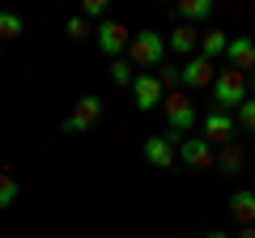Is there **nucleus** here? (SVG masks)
Here are the masks:
<instances>
[{
    "label": "nucleus",
    "instance_id": "nucleus-10",
    "mask_svg": "<svg viewBox=\"0 0 255 238\" xmlns=\"http://www.w3.org/2000/svg\"><path fill=\"white\" fill-rule=\"evenodd\" d=\"M162 98H166V90L157 85V77L153 73H136V81H132V102H136V111L162 107Z\"/></svg>",
    "mask_w": 255,
    "mask_h": 238
},
{
    "label": "nucleus",
    "instance_id": "nucleus-25",
    "mask_svg": "<svg viewBox=\"0 0 255 238\" xmlns=\"http://www.w3.org/2000/svg\"><path fill=\"white\" fill-rule=\"evenodd\" d=\"M234 238H255V226H243V230H238Z\"/></svg>",
    "mask_w": 255,
    "mask_h": 238
},
{
    "label": "nucleus",
    "instance_id": "nucleus-1",
    "mask_svg": "<svg viewBox=\"0 0 255 238\" xmlns=\"http://www.w3.org/2000/svg\"><path fill=\"white\" fill-rule=\"evenodd\" d=\"M162 115H166V140H174V145L183 140V132L196 128V102L183 90H174V94L162 98Z\"/></svg>",
    "mask_w": 255,
    "mask_h": 238
},
{
    "label": "nucleus",
    "instance_id": "nucleus-24",
    "mask_svg": "<svg viewBox=\"0 0 255 238\" xmlns=\"http://www.w3.org/2000/svg\"><path fill=\"white\" fill-rule=\"evenodd\" d=\"M247 98H255V68L247 73Z\"/></svg>",
    "mask_w": 255,
    "mask_h": 238
},
{
    "label": "nucleus",
    "instance_id": "nucleus-8",
    "mask_svg": "<svg viewBox=\"0 0 255 238\" xmlns=\"http://www.w3.org/2000/svg\"><path fill=\"white\" fill-rule=\"evenodd\" d=\"M140 153H145V162L157 166V170H174V166H179V145L166 140V136H145Z\"/></svg>",
    "mask_w": 255,
    "mask_h": 238
},
{
    "label": "nucleus",
    "instance_id": "nucleus-12",
    "mask_svg": "<svg viewBox=\"0 0 255 238\" xmlns=\"http://www.w3.org/2000/svg\"><path fill=\"white\" fill-rule=\"evenodd\" d=\"M166 51H174V55H196L200 51V34H196V26H187V21H179V26L166 34Z\"/></svg>",
    "mask_w": 255,
    "mask_h": 238
},
{
    "label": "nucleus",
    "instance_id": "nucleus-22",
    "mask_svg": "<svg viewBox=\"0 0 255 238\" xmlns=\"http://www.w3.org/2000/svg\"><path fill=\"white\" fill-rule=\"evenodd\" d=\"M153 77H157V85H162L166 94H174V90H179V68H174V64H162Z\"/></svg>",
    "mask_w": 255,
    "mask_h": 238
},
{
    "label": "nucleus",
    "instance_id": "nucleus-2",
    "mask_svg": "<svg viewBox=\"0 0 255 238\" xmlns=\"http://www.w3.org/2000/svg\"><path fill=\"white\" fill-rule=\"evenodd\" d=\"M209 90H213V111H226V115H234V111L247 102V73L217 68V81H213Z\"/></svg>",
    "mask_w": 255,
    "mask_h": 238
},
{
    "label": "nucleus",
    "instance_id": "nucleus-11",
    "mask_svg": "<svg viewBox=\"0 0 255 238\" xmlns=\"http://www.w3.org/2000/svg\"><path fill=\"white\" fill-rule=\"evenodd\" d=\"M226 60H230V68H234V73H251V68H255V38H251V34L230 38Z\"/></svg>",
    "mask_w": 255,
    "mask_h": 238
},
{
    "label": "nucleus",
    "instance_id": "nucleus-15",
    "mask_svg": "<svg viewBox=\"0 0 255 238\" xmlns=\"http://www.w3.org/2000/svg\"><path fill=\"white\" fill-rule=\"evenodd\" d=\"M179 17L187 21V26H191V21H209L213 17V0H183V4H179Z\"/></svg>",
    "mask_w": 255,
    "mask_h": 238
},
{
    "label": "nucleus",
    "instance_id": "nucleus-26",
    "mask_svg": "<svg viewBox=\"0 0 255 238\" xmlns=\"http://www.w3.org/2000/svg\"><path fill=\"white\" fill-rule=\"evenodd\" d=\"M204 238H230V234H226V230H209V234H204Z\"/></svg>",
    "mask_w": 255,
    "mask_h": 238
},
{
    "label": "nucleus",
    "instance_id": "nucleus-17",
    "mask_svg": "<svg viewBox=\"0 0 255 238\" xmlns=\"http://www.w3.org/2000/svg\"><path fill=\"white\" fill-rule=\"evenodd\" d=\"M217 166H221L226 174H238V170H243V149H238V145H226V149L217 153Z\"/></svg>",
    "mask_w": 255,
    "mask_h": 238
},
{
    "label": "nucleus",
    "instance_id": "nucleus-3",
    "mask_svg": "<svg viewBox=\"0 0 255 238\" xmlns=\"http://www.w3.org/2000/svg\"><path fill=\"white\" fill-rule=\"evenodd\" d=\"M128 64L136 68H162L166 64V38L157 30H136L128 43Z\"/></svg>",
    "mask_w": 255,
    "mask_h": 238
},
{
    "label": "nucleus",
    "instance_id": "nucleus-13",
    "mask_svg": "<svg viewBox=\"0 0 255 238\" xmlns=\"http://www.w3.org/2000/svg\"><path fill=\"white\" fill-rule=\"evenodd\" d=\"M230 217L238 221V226H255V192H234L230 196Z\"/></svg>",
    "mask_w": 255,
    "mask_h": 238
},
{
    "label": "nucleus",
    "instance_id": "nucleus-20",
    "mask_svg": "<svg viewBox=\"0 0 255 238\" xmlns=\"http://www.w3.org/2000/svg\"><path fill=\"white\" fill-rule=\"evenodd\" d=\"M21 30H26V21H21L17 13H9V9H0V38H17Z\"/></svg>",
    "mask_w": 255,
    "mask_h": 238
},
{
    "label": "nucleus",
    "instance_id": "nucleus-21",
    "mask_svg": "<svg viewBox=\"0 0 255 238\" xmlns=\"http://www.w3.org/2000/svg\"><path fill=\"white\" fill-rule=\"evenodd\" d=\"M81 17L94 21V26H98V21H107V0H81Z\"/></svg>",
    "mask_w": 255,
    "mask_h": 238
},
{
    "label": "nucleus",
    "instance_id": "nucleus-18",
    "mask_svg": "<svg viewBox=\"0 0 255 238\" xmlns=\"http://www.w3.org/2000/svg\"><path fill=\"white\" fill-rule=\"evenodd\" d=\"M107 73H111V81H115V85H124V90H128L132 81H136V73H132V64H128L124 55H119V60H111V68H107Z\"/></svg>",
    "mask_w": 255,
    "mask_h": 238
},
{
    "label": "nucleus",
    "instance_id": "nucleus-23",
    "mask_svg": "<svg viewBox=\"0 0 255 238\" xmlns=\"http://www.w3.org/2000/svg\"><path fill=\"white\" fill-rule=\"evenodd\" d=\"M64 34H68V38H90L94 30H90V21H85L81 13H77V17H68V21H64Z\"/></svg>",
    "mask_w": 255,
    "mask_h": 238
},
{
    "label": "nucleus",
    "instance_id": "nucleus-5",
    "mask_svg": "<svg viewBox=\"0 0 255 238\" xmlns=\"http://www.w3.org/2000/svg\"><path fill=\"white\" fill-rule=\"evenodd\" d=\"M213 81H217V68H213V60H204L200 51L179 64V85L183 90H204V85H213Z\"/></svg>",
    "mask_w": 255,
    "mask_h": 238
},
{
    "label": "nucleus",
    "instance_id": "nucleus-9",
    "mask_svg": "<svg viewBox=\"0 0 255 238\" xmlns=\"http://www.w3.org/2000/svg\"><path fill=\"white\" fill-rule=\"evenodd\" d=\"M234 115H226V111H209V115L200 119V136L209 140V145H230V136H234Z\"/></svg>",
    "mask_w": 255,
    "mask_h": 238
},
{
    "label": "nucleus",
    "instance_id": "nucleus-16",
    "mask_svg": "<svg viewBox=\"0 0 255 238\" xmlns=\"http://www.w3.org/2000/svg\"><path fill=\"white\" fill-rule=\"evenodd\" d=\"M17 196H21V183L13 179L9 170H0V209H13V204H17Z\"/></svg>",
    "mask_w": 255,
    "mask_h": 238
},
{
    "label": "nucleus",
    "instance_id": "nucleus-19",
    "mask_svg": "<svg viewBox=\"0 0 255 238\" xmlns=\"http://www.w3.org/2000/svg\"><path fill=\"white\" fill-rule=\"evenodd\" d=\"M234 123H238V128L247 132V136H255V98H247L243 107L234 111Z\"/></svg>",
    "mask_w": 255,
    "mask_h": 238
},
{
    "label": "nucleus",
    "instance_id": "nucleus-14",
    "mask_svg": "<svg viewBox=\"0 0 255 238\" xmlns=\"http://www.w3.org/2000/svg\"><path fill=\"white\" fill-rule=\"evenodd\" d=\"M226 47H230V34H226V30H204V34H200V55H204V60L226 55Z\"/></svg>",
    "mask_w": 255,
    "mask_h": 238
},
{
    "label": "nucleus",
    "instance_id": "nucleus-6",
    "mask_svg": "<svg viewBox=\"0 0 255 238\" xmlns=\"http://www.w3.org/2000/svg\"><path fill=\"white\" fill-rule=\"evenodd\" d=\"M98 119H102V98H98V94H85V98H77L73 115L64 119L60 128H64V132H90Z\"/></svg>",
    "mask_w": 255,
    "mask_h": 238
},
{
    "label": "nucleus",
    "instance_id": "nucleus-4",
    "mask_svg": "<svg viewBox=\"0 0 255 238\" xmlns=\"http://www.w3.org/2000/svg\"><path fill=\"white\" fill-rule=\"evenodd\" d=\"M94 43H98V51L102 55H111V60H119V55L128 51V43H132V34H128V26L124 21H98L94 26Z\"/></svg>",
    "mask_w": 255,
    "mask_h": 238
},
{
    "label": "nucleus",
    "instance_id": "nucleus-7",
    "mask_svg": "<svg viewBox=\"0 0 255 238\" xmlns=\"http://www.w3.org/2000/svg\"><path fill=\"white\" fill-rule=\"evenodd\" d=\"M179 162L191 166V170H209V166L217 162V153H213V145L204 136H183L179 140Z\"/></svg>",
    "mask_w": 255,
    "mask_h": 238
}]
</instances>
